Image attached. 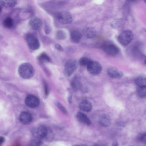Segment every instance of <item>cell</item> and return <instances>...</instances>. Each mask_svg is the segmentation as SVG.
Here are the masks:
<instances>
[{
  "label": "cell",
  "mask_w": 146,
  "mask_h": 146,
  "mask_svg": "<svg viewBox=\"0 0 146 146\" xmlns=\"http://www.w3.org/2000/svg\"><path fill=\"white\" fill-rule=\"evenodd\" d=\"M25 39L29 48L32 50H35L40 47V43L36 37L33 34L28 33L25 36Z\"/></svg>",
  "instance_id": "cell-2"
},
{
  "label": "cell",
  "mask_w": 146,
  "mask_h": 146,
  "mask_svg": "<svg viewBox=\"0 0 146 146\" xmlns=\"http://www.w3.org/2000/svg\"><path fill=\"white\" fill-rule=\"evenodd\" d=\"M42 19L38 17L32 18L30 21L29 25L32 29L35 30H38L41 28L42 25Z\"/></svg>",
  "instance_id": "cell-10"
},
{
  "label": "cell",
  "mask_w": 146,
  "mask_h": 146,
  "mask_svg": "<svg viewBox=\"0 0 146 146\" xmlns=\"http://www.w3.org/2000/svg\"><path fill=\"white\" fill-rule=\"evenodd\" d=\"M75 146H88L86 145H77Z\"/></svg>",
  "instance_id": "cell-35"
},
{
  "label": "cell",
  "mask_w": 146,
  "mask_h": 146,
  "mask_svg": "<svg viewBox=\"0 0 146 146\" xmlns=\"http://www.w3.org/2000/svg\"><path fill=\"white\" fill-rule=\"evenodd\" d=\"M41 141L38 139H34L29 142L28 146H41Z\"/></svg>",
  "instance_id": "cell-25"
},
{
  "label": "cell",
  "mask_w": 146,
  "mask_h": 146,
  "mask_svg": "<svg viewBox=\"0 0 146 146\" xmlns=\"http://www.w3.org/2000/svg\"><path fill=\"white\" fill-rule=\"evenodd\" d=\"M99 122L102 126L108 127L110 125L111 119L110 117L108 115L103 114L100 117Z\"/></svg>",
  "instance_id": "cell-17"
},
{
  "label": "cell",
  "mask_w": 146,
  "mask_h": 146,
  "mask_svg": "<svg viewBox=\"0 0 146 146\" xmlns=\"http://www.w3.org/2000/svg\"><path fill=\"white\" fill-rule=\"evenodd\" d=\"M91 60L87 57H83L81 58L79 62L80 65L81 66H85L87 65Z\"/></svg>",
  "instance_id": "cell-24"
},
{
  "label": "cell",
  "mask_w": 146,
  "mask_h": 146,
  "mask_svg": "<svg viewBox=\"0 0 146 146\" xmlns=\"http://www.w3.org/2000/svg\"><path fill=\"white\" fill-rule=\"evenodd\" d=\"M70 85L72 90L74 91L78 90L81 88V84L78 77L75 76L72 78L70 82Z\"/></svg>",
  "instance_id": "cell-15"
},
{
  "label": "cell",
  "mask_w": 146,
  "mask_h": 146,
  "mask_svg": "<svg viewBox=\"0 0 146 146\" xmlns=\"http://www.w3.org/2000/svg\"><path fill=\"white\" fill-rule=\"evenodd\" d=\"M137 93L138 96L141 98H146V86L139 87L137 89Z\"/></svg>",
  "instance_id": "cell-22"
},
{
  "label": "cell",
  "mask_w": 146,
  "mask_h": 146,
  "mask_svg": "<svg viewBox=\"0 0 146 146\" xmlns=\"http://www.w3.org/2000/svg\"><path fill=\"white\" fill-rule=\"evenodd\" d=\"M3 25L4 27L8 29H11L14 25L13 19L10 17H7L5 18L3 21Z\"/></svg>",
  "instance_id": "cell-21"
},
{
  "label": "cell",
  "mask_w": 146,
  "mask_h": 146,
  "mask_svg": "<svg viewBox=\"0 0 146 146\" xmlns=\"http://www.w3.org/2000/svg\"></svg>",
  "instance_id": "cell-38"
},
{
  "label": "cell",
  "mask_w": 146,
  "mask_h": 146,
  "mask_svg": "<svg viewBox=\"0 0 146 146\" xmlns=\"http://www.w3.org/2000/svg\"><path fill=\"white\" fill-rule=\"evenodd\" d=\"M44 88L45 90V95H47L48 94V89L47 86V85L46 82H44Z\"/></svg>",
  "instance_id": "cell-30"
},
{
  "label": "cell",
  "mask_w": 146,
  "mask_h": 146,
  "mask_svg": "<svg viewBox=\"0 0 146 146\" xmlns=\"http://www.w3.org/2000/svg\"><path fill=\"white\" fill-rule=\"evenodd\" d=\"M70 37L72 40L76 43L78 42L80 40L82 35L78 31L74 30L70 33Z\"/></svg>",
  "instance_id": "cell-18"
},
{
  "label": "cell",
  "mask_w": 146,
  "mask_h": 146,
  "mask_svg": "<svg viewBox=\"0 0 146 146\" xmlns=\"http://www.w3.org/2000/svg\"><path fill=\"white\" fill-rule=\"evenodd\" d=\"M68 101L70 104H71L72 101V94H70L68 97Z\"/></svg>",
  "instance_id": "cell-32"
},
{
  "label": "cell",
  "mask_w": 146,
  "mask_h": 146,
  "mask_svg": "<svg viewBox=\"0 0 146 146\" xmlns=\"http://www.w3.org/2000/svg\"><path fill=\"white\" fill-rule=\"evenodd\" d=\"M78 65L77 61L75 59H70L65 63L64 66V72L66 75L70 76L77 68Z\"/></svg>",
  "instance_id": "cell-4"
},
{
  "label": "cell",
  "mask_w": 146,
  "mask_h": 146,
  "mask_svg": "<svg viewBox=\"0 0 146 146\" xmlns=\"http://www.w3.org/2000/svg\"><path fill=\"white\" fill-rule=\"evenodd\" d=\"M25 103L28 107L32 108L38 107L40 104V101L36 97L29 94L27 96L25 100Z\"/></svg>",
  "instance_id": "cell-7"
},
{
  "label": "cell",
  "mask_w": 146,
  "mask_h": 146,
  "mask_svg": "<svg viewBox=\"0 0 146 146\" xmlns=\"http://www.w3.org/2000/svg\"><path fill=\"white\" fill-rule=\"evenodd\" d=\"M111 146H118V143L117 141H113L112 143Z\"/></svg>",
  "instance_id": "cell-34"
},
{
  "label": "cell",
  "mask_w": 146,
  "mask_h": 146,
  "mask_svg": "<svg viewBox=\"0 0 146 146\" xmlns=\"http://www.w3.org/2000/svg\"><path fill=\"white\" fill-rule=\"evenodd\" d=\"M55 48L60 51H62L63 50V48L59 44H56L55 45Z\"/></svg>",
  "instance_id": "cell-31"
},
{
  "label": "cell",
  "mask_w": 146,
  "mask_h": 146,
  "mask_svg": "<svg viewBox=\"0 0 146 146\" xmlns=\"http://www.w3.org/2000/svg\"><path fill=\"white\" fill-rule=\"evenodd\" d=\"M19 119L22 123L26 125L30 123L32 121L33 117L29 112L23 111L20 115Z\"/></svg>",
  "instance_id": "cell-12"
},
{
  "label": "cell",
  "mask_w": 146,
  "mask_h": 146,
  "mask_svg": "<svg viewBox=\"0 0 146 146\" xmlns=\"http://www.w3.org/2000/svg\"><path fill=\"white\" fill-rule=\"evenodd\" d=\"M56 17L58 21L63 24H70L72 20V15L67 11L59 12L57 14Z\"/></svg>",
  "instance_id": "cell-6"
},
{
  "label": "cell",
  "mask_w": 146,
  "mask_h": 146,
  "mask_svg": "<svg viewBox=\"0 0 146 146\" xmlns=\"http://www.w3.org/2000/svg\"><path fill=\"white\" fill-rule=\"evenodd\" d=\"M1 6L6 7H14L17 3L16 0H1Z\"/></svg>",
  "instance_id": "cell-19"
},
{
  "label": "cell",
  "mask_w": 146,
  "mask_h": 146,
  "mask_svg": "<svg viewBox=\"0 0 146 146\" xmlns=\"http://www.w3.org/2000/svg\"><path fill=\"white\" fill-rule=\"evenodd\" d=\"M133 35L132 32L128 30L123 31L118 37L119 42L123 45H126L132 41Z\"/></svg>",
  "instance_id": "cell-3"
},
{
  "label": "cell",
  "mask_w": 146,
  "mask_h": 146,
  "mask_svg": "<svg viewBox=\"0 0 146 146\" xmlns=\"http://www.w3.org/2000/svg\"><path fill=\"white\" fill-rule=\"evenodd\" d=\"M56 104L58 108L63 113L66 115L68 114V112L67 110L61 104L58 102H56Z\"/></svg>",
  "instance_id": "cell-27"
},
{
  "label": "cell",
  "mask_w": 146,
  "mask_h": 146,
  "mask_svg": "<svg viewBox=\"0 0 146 146\" xmlns=\"http://www.w3.org/2000/svg\"><path fill=\"white\" fill-rule=\"evenodd\" d=\"M51 29L49 26L47 24H46L44 26V31L46 34H49L51 31Z\"/></svg>",
  "instance_id": "cell-28"
},
{
  "label": "cell",
  "mask_w": 146,
  "mask_h": 146,
  "mask_svg": "<svg viewBox=\"0 0 146 146\" xmlns=\"http://www.w3.org/2000/svg\"><path fill=\"white\" fill-rule=\"evenodd\" d=\"M18 72L21 77L24 79H29L34 75V69L30 63L25 62L21 64L19 67Z\"/></svg>",
  "instance_id": "cell-1"
},
{
  "label": "cell",
  "mask_w": 146,
  "mask_h": 146,
  "mask_svg": "<svg viewBox=\"0 0 146 146\" xmlns=\"http://www.w3.org/2000/svg\"><path fill=\"white\" fill-rule=\"evenodd\" d=\"M76 118L78 121L87 125L91 124V122L86 114L79 111L76 115Z\"/></svg>",
  "instance_id": "cell-13"
},
{
  "label": "cell",
  "mask_w": 146,
  "mask_h": 146,
  "mask_svg": "<svg viewBox=\"0 0 146 146\" xmlns=\"http://www.w3.org/2000/svg\"><path fill=\"white\" fill-rule=\"evenodd\" d=\"M79 107L81 110L86 112H90L92 109L91 103L87 100H82L80 103Z\"/></svg>",
  "instance_id": "cell-14"
},
{
  "label": "cell",
  "mask_w": 146,
  "mask_h": 146,
  "mask_svg": "<svg viewBox=\"0 0 146 146\" xmlns=\"http://www.w3.org/2000/svg\"><path fill=\"white\" fill-rule=\"evenodd\" d=\"M144 1L146 3V0L145 1Z\"/></svg>",
  "instance_id": "cell-37"
},
{
  "label": "cell",
  "mask_w": 146,
  "mask_h": 146,
  "mask_svg": "<svg viewBox=\"0 0 146 146\" xmlns=\"http://www.w3.org/2000/svg\"><path fill=\"white\" fill-rule=\"evenodd\" d=\"M102 66L98 62L91 60L87 66L88 71L92 75H97L100 73L102 70Z\"/></svg>",
  "instance_id": "cell-5"
},
{
  "label": "cell",
  "mask_w": 146,
  "mask_h": 146,
  "mask_svg": "<svg viewBox=\"0 0 146 146\" xmlns=\"http://www.w3.org/2000/svg\"><path fill=\"white\" fill-rule=\"evenodd\" d=\"M5 141V138L3 136H1L0 137V145H1Z\"/></svg>",
  "instance_id": "cell-33"
},
{
  "label": "cell",
  "mask_w": 146,
  "mask_h": 146,
  "mask_svg": "<svg viewBox=\"0 0 146 146\" xmlns=\"http://www.w3.org/2000/svg\"><path fill=\"white\" fill-rule=\"evenodd\" d=\"M135 82L139 87L146 86V76H141L137 77Z\"/></svg>",
  "instance_id": "cell-20"
},
{
  "label": "cell",
  "mask_w": 146,
  "mask_h": 146,
  "mask_svg": "<svg viewBox=\"0 0 146 146\" xmlns=\"http://www.w3.org/2000/svg\"><path fill=\"white\" fill-rule=\"evenodd\" d=\"M144 63L145 64H146V59H145L144 61Z\"/></svg>",
  "instance_id": "cell-36"
},
{
  "label": "cell",
  "mask_w": 146,
  "mask_h": 146,
  "mask_svg": "<svg viewBox=\"0 0 146 146\" xmlns=\"http://www.w3.org/2000/svg\"><path fill=\"white\" fill-rule=\"evenodd\" d=\"M57 38L59 40H62L65 38L66 35L64 32L62 30H59L56 34Z\"/></svg>",
  "instance_id": "cell-26"
},
{
  "label": "cell",
  "mask_w": 146,
  "mask_h": 146,
  "mask_svg": "<svg viewBox=\"0 0 146 146\" xmlns=\"http://www.w3.org/2000/svg\"><path fill=\"white\" fill-rule=\"evenodd\" d=\"M47 133V129L44 126H40L37 127L33 132V135L36 138L39 139L46 137Z\"/></svg>",
  "instance_id": "cell-9"
},
{
  "label": "cell",
  "mask_w": 146,
  "mask_h": 146,
  "mask_svg": "<svg viewBox=\"0 0 146 146\" xmlns=\"http://www.w3.org/2000/svg\"><path fill=\"white\" fill-rule=\"evenodd\" d=\"M108 75L113 78H118L121 77L123 73L117 68L113 66H110L107 69Z\"/></svg>",
  "instance_id": "cell-11"
},
{
  "label": "cell",
  "mask_w": 146,
  "mask_h": 146,
  "mask_svg": "<svg viewBox=\"0 0 146 146\" xmlns=\"http://www.w3.org/2000/svg\"><path fill=\"white\" fill-rule=\"evenodd\" d=\"M102 49L107 54L114 55L117 54L119 52L118 48L115 44L111 43H107L103 45Z\"/></svg>",
  "instance_id": "cell-8"
},
{
  "label": "cell",
  "mask_w": 146,
  "mask_h": 146,
  "mask_svg": "<svg viewBox=\"0 0 146 146\" xmlns=\"http://www.w3.org/2000/svg\"><path fill=\"white\" fill-rule=\"evenodd\" d=\"M83 32L84 35L87 38H91L95 37L96 35V31L93 27H88L83 30Z\"/></svg>",
  "instance_id": "cell-16"
},
{
  "label": "cell",
  "mask_w": 146,
  "mask_h": 146,
  "mask_svg": "<svg viewBox=\"0 0 146 146\" xmlns=\"http://www.w3.org/2000/svg\"><path fill=\"white\" fill-rule=\"evenodd\" d=\"M140 139L142 142L146 143V133L143 134L141 136Z\"/></svg>",
  "instance_id": "cell-29"
},
{
  "label": "cell",
  "mask_w": 146,
  "mask_h": 146,
  "mask_svg": "<svg viewBox=\"0 0 146 146\" xmlns=\"http://www.w3.org/2000/svg\"><path fill=\"white\" fill-rule=\"evenodd\" d=\"M38 60L41 62H49L51 60L48 56L45 53H41L38 57Z\"/></svg>",
  "instance_id": "cell-23"
}]
</instances>
